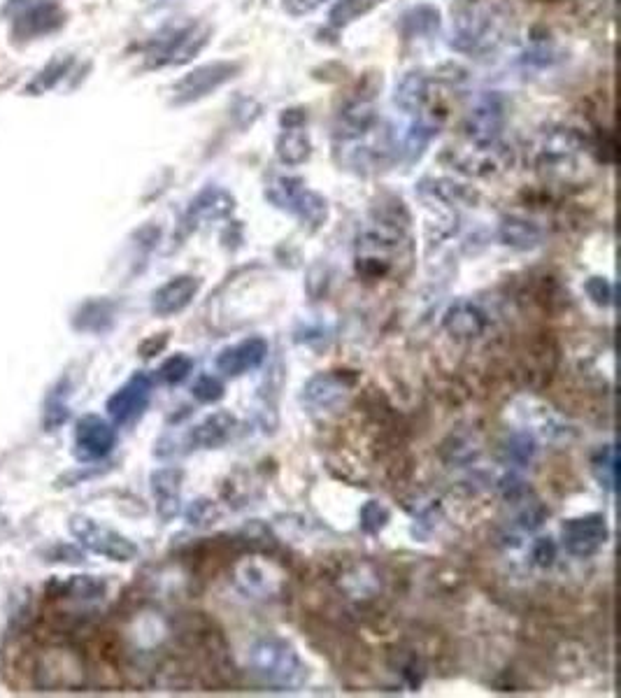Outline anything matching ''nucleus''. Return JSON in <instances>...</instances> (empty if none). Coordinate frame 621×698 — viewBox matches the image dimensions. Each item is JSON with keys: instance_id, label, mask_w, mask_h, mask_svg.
Wrapping results in <instances>:
<instances>
[{"instance_id": "obj_1", "label": "nucleus", "mask_w": 621, "mask_h": 698, "mask_svg": "<svg viewBox=\"0 0 621 698\" xmlns=\"http://www.w3.org/2000/svg\"><path fill=\"white\" fill-rule=\"evenodd\" d=\"M408 252L410 233L403 203L394 210L382 208L363 224L356 238V270L366 280H384Z\"/></svg>"}, {"instance_id": "obj_2", "label": "nucleus", "mask_w": 621, "mask_h": 698, "mask_svg": "<svg viewBox=\"0 0 621 698\" xmlns=\"http://www.w3.org/2000/svg\"><path fill=\"white\" fill-rule=\"evenodd\" d=\"M512 10L498 0H480L456 14L449 47L459 54L487 56L508 42L512 33Z\"/></svg>"}, {"instance_id": "obj_3", "label": "nucleus", "mask_w": 621, "mask_h": 698, "mask_svg": "<svg viewBox=\"0 0 621 698\" xmlns=\"http://www.w3.org/2000/svg\"><path fill=\"white\" fill-rule=\"evenodd\" d=\"M249 666L266 685L280 689H298L308 680V666L298 657L294 645L277 636L256 640L249 650Z\"/></svg>"}, {"instance_id": "obj_4", "label": "nucleus", "mask_w": 621, "mask_h": 698, "mask_svg": "<svg viewBox=\"0 0 621 698\" xmlns=\"http://www.w3.org/2000/svg\"><path fill=\"white\" fill-rule=\"evenodd\" d=\"M333 147L335 161L349 170H356V173L382 170L398 159V140L391 126L384 124L382 119L359 138L333 142Z\"/></svg>"}, {"instance_id": "obj_5", "label": "nucleus", "mask_w": 621, "mask_h": 698, "mask_svg": "<svg viewBox=\"0 0 621 698\" xmlns=\"http://www.w3.org/2000/svg\"><path fill=\"white\" fill-rule=\"evenodd\" d=\"M440 161L454 168L456 173L470 177H491L505 173L515 163V152L503 140L498 142H475L463 138L456 145H449L442 152Z\"/></svg>"}, {"instance_id": "obj_6", "label": "nucleus", "mask_w": 621, "mask_h": 698, "mask_svg": "<svg viewBox=\"0 0 621 698\" xmlns=\"http://www.w3.org/2000/svg\"><path fill=\"white\" fill-rule=\"evenodd\" d=\"M587 140L582 133L568 126H552L540 133L535 140V166L545 170L547 175H566L575 173L582 166V159L587 156Z\"/></svg>"}, {"instance_id": "obj_7", "label": "nucleus", "mask_w": 621, "mask_h": 698, "mask_svg": "<svg viewBox=\"0 0 621 698\" xmlns=\"http://www.w3.org/2000/svg\"><path fill=\"white\" fill-rule=\"evenodd\" d=\"M266 198L275 205L277 210L289 212L301 219L303 224H308L312 231L321 229L328 219V203L324 196H319L317 191L305 187L301 177H289V175H277L268 182Z\"/></svg>"}, {"instance_id": "obj_8", "label": "nucleus", "mask_w": 621, "mask_h": 698, "mask_svg": "<svg viewBox=\"0 0 621 698\" xmlns=\"http://www.w3.org/2000/svg\"><path fill=\"white\" fill-rule=\"evenodd\" d=\"M68 529L73 533V538L82 547H87L89 552L101 554V557L110 561H119V564H128L138 557V545L133 540H128L126 536H121L119 531L110 529L96 519L75 515L70 517Z\"/></svg>"}, {"instance_id": "obj_9", "label": "nucleus", "mask_w": 621, "mask_h": 698, "mask_svg": "<svg viewBox=\"0 0 621 698\" xmlns=\"http://www.w3.org/2000/svg\"><path fill=\"white\" fill-rule=\"evenodd\" d=\"M242 73L240 61H212L205 66H198L177 80L170 89V103L173 105H189L196 101H203L214 91L224 87L231 80H235Z\"/></svg>"}, {"instance_id": "obj_10", "label": "nucleus", "mask_w": 621, "mask_h": 698, "mask_svg": "<svg viewBox=\"0 0 621 698\" xmlns=\"http://www.w3.org/2000/svg\"><path fill=\"white\" fill-rule=\"evenodd\" d=\"M33 685L38 692H59L82 682V666L66 647H42L33 659Z\"/></svg>"}, {"instance_id": "obj_11", "label": "nucleus", "mask_w": 621, "mask_h": 698, "mask_svg": "<svg viewBox=\"0 0 621 698\" xmlns=\"http://www.w3.org/2000/svg\"><path fill=\"white\" fill-rule=\"evenodd\" d=\"M212 28L207 24H189L180 31L170 33L168 38L156 42V47L147 56L149 68H168V66H184V63L194 61L203 49L210 45Z\"/></svg>"}, {"instance_id": "obj_12", "label": "nucleus", "mask_w": 621, "mask_h": 698, "mask_svg": "<svg viewBox=\"0 0 621 698\" xmlns=\"http://www.w3.org/2000/svg\"><path fill=\"white\" fill-rule=\"evenodd\" d=\"M610 529L603 515H584L563 524V545L577 559H589L608 543Z\"/></svg>"}, {"instance_id": "obj_13", "label": "nucleus", "mask_w": 621, "mask_h": 698, "mask_svg": "<svg viewBox=\"0 0 621 698\" xmlns=\"http://www.w3.org/2000/svg\"><path fill=\"white\" fill-rule=\"evenodd\" d=\"M154 382L147 373H135L131 380L121 384L114 394L107 398V415L114 424H131L147 410L152 401Z\"/></svg>"}, {"instance_id": "obj_14", "label": "nucleus", "mask_w": 621, "mask_h": 698, "mask_svg": "<svg viewBox=\"0 0 621 698\" xmlns=\"http://www.w3.org/2000/svg\"><path fill=\"white\" fill-rule=\"evenodd\" d=\"M505 128V101L498 94H484L470 108L466 124H463V138L475 142H498L503 140Z\"/></svg>"}, {"instance_id": "obj_15", "label": "nucleus", "mask_w": 621, "mask_h": 698, "mask_svg": "<svg viewBox=\"0 0 621 698\" xmlns=\"http://www.w3.org/2000/svg\"><path fill=\"white\" fill-rule=\"evenodd\" d=\"M117 445V431L107 419L84 415L75 426V457L80 461H101Z\"/></svg>"}, {"instance_id": "obj_16", "label": "nucleus", "mask_w": 621, "mask_h": 698, "mask_svg": "<svg viewBox=\"0 0 621 698\" xmlns=\"http://www.w3.org/2000/svg\"><path fill=\"white\" fill-rule=\"evenodd\" d=\"M233 210H235V198L228 194L226 189L207 187L194 198V201H191L187 212H184L180 222V235L184 238V235L196 231L198 226L226 219Z\"/></svg>"}, {"instance_id": "obj_17", "label": "nucleus", "mask_w": 621, "mask_h": 698, "mask_svg": "<svg viewBox=\"0 0 621 698\" xmlns=\"http://www.w3.org/2000/svg\"><path fill=\"white\" fill-rule=\"evenodd\" d=\"M266 356H268L266 338L254 336L221 349L217 354V361H214V366H217L221 375L240 377V375H247L249 370L259 368L261 363L266 361Z\"/></svg>"}, {"instance_id": "obj_18", "label": "nucleus", "mask_w": 621, "mask_h": 698, "mask_svg": "<svg viewBox=\"0 0 621 698\" xmlns=\"http://www.w3.org/2000/svg\"><path fill=\"white\" fill-rule=\"evenodd\" d=\"M201 291V280L196 275H177L154 291L152 310L159 317H173L187 310Z\"/></svg>"}, {"instance_id": "obj_19", "label": "nucleus", "mask_w": 621, "mask_h": 698, "mask_svg": "<svg viewBox=\"0 0 621 698\" xmlns=\"http://www.w3.org/2000/svg\"><path fill=\"white\" fill-rule=\"evenodd\" d=\"M235 429H238L235 415L219 410L207 415L201 424H196L187 433L184 443L189 445V450H219V447H224L233 438Z\"/></svg>"}, {"instance_id": "obj_20", "label": "nucleus", "mask_w": 621, "mask_h": 698, "mask_svg": "<svg viewBox=\"0 0 621 698\" xmlns=\"http://www.w3.org/2000/svg\"><path fill=\"white\" fill-rule=\"evenodd\" d=\"M63 21H66V12L59 3H38L28 7L24 14H17L12 35L17 40H35L54 33L56 28L63 26Z\"/></svg>"}, {"instance_id": "obj_21", "label": "nucleus", "mask_w": 621, "mask_h": 698, "mask_svg": "<svg viewBox=\"0 0 621 698\" xmlns=\"http://www.w3.org/2000/svg\"><path fill=\"white\" fill-rule=\"evenodd\" d=\"M349 387H352V382H347L338 373H319L310 377L308 384L303 387V403L319 412L333 410L345 401Z\"/></svg>"}, {"instance_id": "obj_22", "label": "nucleus", "mask_w": 621, "mask_h": 698, "mask_svg": "<svg viewBox=\"0 0 621 698\" xmlns=\"http://www.w3.org/2000/svg\"><path fill=\"white\" fill-rule=\"evenodd\" d=\"M487 315L480 305L473 301H456L454 305H449V310L442 317V326L449 336L459 338V340H470L482 336L484 329H487Z\"/></svg>"}, {"instance_id": "obj_23", "label": "nucleus", "mask_w": 621, "mask_h": 698, "mask_svg": "<svg viewBox=\"0 0 621 698\" xmlns=\"http://www.w3.org/2000/svg\"><path fill=\"white\" fill-rule=\"evenodd\" d=\"M152 494L156 498V512L163 522L177 517L180 512V491L184 482V470L182 468H161L152 473Z\"/></svg>"}, {"instance_id": "obj_24", "label": "nucleus", "mask_w": 621, "mask_h": 698, "mask_svg": "<svg viewBox=\"0 0 621 698\" xmlns=\"http://www.w3.org/2000/svg\"><path fill=\"white\" fill-rule=\"evenodd\" d=\"M380 115H377L375 105L370 101H354L349 103L347 108H342L338 112V119L333 124V142H345L352 138H359L366 131H370Z\"/></svg>"}, {"instance_id": "obj_25", "label": "nucleus", "mask_w": 621, "mask_h": 698, "mask_svg": "<svg viewBox=\"0 0 621 698\" xmlns=\"http://www.w3.org/2000/svg\"><path fill=\"white\" fill-rule=\"evenodd\" d=\"M431 80L424 73H408L403 75V80L396 84L394 101L405 115L410 117H426L428 105H431Z\"/></svg>"}, {"instance_id": "obj_26", "label": "nucleus", "mask_w": 621, "mask_h": 698, "mask_svg": "<svg viewBox=\"0 0 621 698\" xmlns=\"http://www.w3.org/2000/svg\"><path fill=\"white\" fill-rule=\"evenodd\" d=\"M107 591V584L94 575H73L68 580H52L47 584V596L56 601H73V603H91L101 601Z\"/></svg>"}, {"instance_id": "obj_27", "label": "nucleus", "mask_w": 621, "mask_h": 698, "mask_svg": "<svg viewBox=\"0 0 621 698\" xmlns=\"http://www.w3.org/2000/svg\"><path fill=\"white\" fill-rule=\"evenodd\" d=\"M419 194L424 196L426 203H438V205H475L477 203V191H473L466 184H459L454 180H421Z\"/></svg>"}, {"instance_id": "obj_28", "label": "nucleus", "mask_w": 621, "mask_h": 698, "mask_svg": "<svg viewBox=\"0 0 621 698\" xmlns=\"http://www.w3.org/2000/svg\"><path fill=\"white\" fill-rule=\"evenodd\" d=\"M275 154L284 166H301L310 159L312 140L310 133L305 131V124L298 126H282V133L277 135Z\"/></svg>"}, {"instance_id": "obj_29", "label": "nucleus", "mask_w": 621, "mask_h": 698, "mask_svg": "<svg viewBox=\"0 0 621 698\" xmlns=\"http://www.w3.org/2000/svg\"><path fill=\"white\" fill-rule=\"evenodd\" d=\"M498 238H501L503 245L526 252V249L540 245L542 229L524 217H505L501 226H498Z\"/></svg>"}, {"instance_id": "obj_30", "label": "nucleus", "mask_w": 621, "mask_h": 698, "mask_svg": "<svg viewBox=\"0 0 621 698\" xmlns=\"http://www.w3.org/2000/svg\"><path fill=\"white\" fill-rule=\"evenodd\" d=\"M401 31L408 40L433 38L440 31V12L431 5H417L410 12H405L401 21Z\"/></svg>"}, {"instance_id": "obj_31", "label": "nucleus", "mask_w": 621, "mask_h": 698, "mask_svg": "<svg viewBox=\"0 0 621 698\" xmlns=\"http://www.w3.org/2000/svg\"><path fill=\"white\" fill-rule=\"evenodd\" d=\"M75 329L103 333L114 324V305L110 301H89L84 303L75 315Z\"/></svg>"}, {"instance_id": "obj_32", "label": "nucleus", "mask_w": 621, "mask_h": 698, "mask_svg": "<svg viewBox=\"0 0 621 698\" xmlns=\"http://www.w3.org/2000/svg\"><path fill=\"white\" fill-rule=\"evenodd\" d=\"M384 0H338L331 7V12H328V21H331V26L335 28H345L349 24H354L356 19L366 17L375 10V7H380Z\"/></svg>"}, {"instance_id": "obj_33", "label": "nucleus", "mask_w": 621, "mask_h": 698, "mask_svg": "<svg viewBox=\"0 0 621 698\" xmlns=\"http://www.w3.org/2000/svg\"><path fill=\"white\" fill-rule=\"evenodd\" d=\"M70 66H73V59H70V56H66V59L49 61L47 66L33 77V82L28 84L26 91H28V94L38 96V94H45V91H49V89H54L56 82L63 80V77L68 75Z\"/></svg>"}, {"instance_id": "obj_34", "label": "nucleus", "mask_w": 621, "mask_h": 698, "mask_svg": "<svg viewBox=\"0 0 621 698\" xmlns=\"http://www.w3.org/2000/svg\"><path fill=\"white\" fill-rule=\"evenodd\" d=\"M591 464H594V473L598 477V482H601L608 491H615L617 489V450H615V445L601 447Z\"/></svg>"}, {"instance_id": "obj_35", "label": "nucleus", "mask_w": 621, "mask_h": 698, "mask_svg": "<svg viewBox=\"0 0 621 698\" xmlns=\"http://www.w3.org/2000/svg\"><path fill=\"white\" fill-rule=\"evenodd\" d=\"M191 370H194V359L189 354L177 352L161 363L159 377L166 384H180L191 375Z\"/></svg>"}, {"instance_id": "obj_36", "label": "nucleus", "mask_w": 621, "mask_h": 698, "mask_svg": "<svg viewBox=\"0 0 621 698\" xmlns=\"http://www.w3.org/2000/svg\"><path fill=\"white\" fill-rule=\"evenodd\" d=\"M389 517H391V512L389 508L384 503L380 501H368L366 505L361 508V531L363 533H368V536H377L384 526L389 524Z\"/></svg>"}, {"instance_id": "obj_37", "label": "nucleus", "mask_w": 621, "mask_h": 698, "mask_svg": "<svg viewBox=\"0 0 621 698\" xmlns=\"http://www.w3.org/2000/svg\"><path fill=\"white\" fill-rule=\"evenodd\" d=\"M191 394H194L198 403L212 405V403H219L221 398L226 396V387L217 375H201L194 382V387H191Z\"/></svg>"}, {"instance_id": "obj_38", "label": "nucleus", "mask_w": 621, "mask_h": 698, "mask_svg": "<svg viewBox=\"0 0 621 698\" xmlns=\"http://www.w3.org/2000/svg\"><path fill=\"white\" fill-rule=\"evenodd\" d=\"M584 291H587L591 303H596L598 308H608V305L615 301V287H612L608 277H589V280L584 282Z\"/></svg>"}, {"instance_id": "obj_39", "label": "nucleus", "mask_w": 621, "mask_h": 698, "mask_svg": "<svg viewBox=\"0 0 621 698\" xmlns=\"http://www.w3.org/2000/svg\"><path fill=\"white\" fill-rule=\"evenodd\" d=\"M219 519V510L217 505L212 501H207V498H198L187 508V522L191 526H210Z\"/></svg>"}, {"instance_id": "obj_40", "label": "nucleus", "mask_w": 621, "mask_h": 698, "mask_svg": "<svg viewBox=\"0 0 621 698\" xmlns=\"http://www.w3.org/2000/svg\"><path fill=\"white\" fill-rule=\"evenodd\" d=\"M54 391L56 394L52 396V401L47 403V410H45V429L47 431L59 429V426L68 419V405H66V401H63V391L61 389H54Z\"/></svg>"}, {"instance_id": "obj_41", "label": "nucleus", "mask_w": 621, "mask_h": 698, "mask_svg": "<svg viewBox=\"0 0 621 698\" xmlns=\"http://www.w3.org/2000/svg\"><path fill=\"white\" fill-rule=\"evenodd\" d=\"M508 454L512 461H517V464H528L535 454L533 436H528V433H517V436H512L508 445Z\"/></svg>"}, {"instance_id": "obj_42", "label": "nucleus", "mask_w": 621, "mask_h": 698, "mask_svg": "<svg viewBox=\"0 0 621 698\" xmlns=\"http://www.w3.org/2000/svg\"><path fill=\"white\" fill-rule=\"evenodd\" d=\"M556 543L552 538H538L533 543L531 547V557L535 561V566H540V568H549L554 564V559H556Z\"/></svg>"}, {"instance_id": "obj_43", "label": "nucleus", "mask_w": 621, "mask_h": 698, "mask_svg": "<svg viewBox=\"0 0 621 698\" xmlns=\"http://www.w3.org/2000/svg\"><path fill=\"white\" fill-rule=\"evenodd\" d=\"M168 340H170V333H159V336H149L145 343L140 345L138 352H140L142 359H152V356L161 354L163 349H166Z\"/></svg>"}, {"instance_id": "obj_44", "label": "nucleus", "mask_w": 621, "mask_h": 698, "mask_svg": "<svg viewBox=\"0 0 621 698\" xmlns=\"http://www.w3.org/2000/svg\"><path fill=\"white\" fill-rule=\"evenodd\" d=\"M284 10H287L291 17H303V14H310L326 3V0H282Z\"/></svg>"}, {"instance_id": "obj_45", "label": "nucleus", "mask_w": 621, "mask_h": 698, "mask_svg": "<svg viewBox=\"0 0 621 698\" xmlns=\"http://www.w3.org/2000/svg\"><path fill=\"white\" fill-rule=\"evenodd\" d=\"M49 561H63V564H82L84 557L77 550H73V547H68V545H59V547H54L52 552L47 554Z\"/></svg>"}, {"instance_id": "obj_46", "label": "nucleus", "mask_w": 621, "mask_h": 698, "mask_svg": "<svg viewBox=\"0 0 621 698\" xmlns=\"http://www.w3.org/2000/svg\"><path fill=\"white\" fill-rule=\"evenodd\" d=\"M28 3H33V0H10L5 10H14V7H24V5H28Z\"/></svg>"}]
</instances>
